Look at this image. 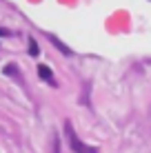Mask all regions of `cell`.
Here are the masks:
<instances>
[{"mask_svg":"<svg viewBox=\"0 0 151 153\" xmlns=\"http://www.w3.org/2000/svg\"><path fill=\"white\" fill-rule=\"evenodd\" d=\"M65 135H67V142H69V149L71 151H76V153H98L96 146H87V144H82V142H80V138L76 135L71 122H65Z\"/></svg>","mask_w":151,"mask_h":153,"instance_id":"obj_1","label":"cell"},{"mask_svg":"<svg viewBox=\"0 0 151 153\" xmlns=\"http://www.w3.org/2000/svg\"><path fill=\"white\" fill-rule=\"evenodd\" d=\"M47 38L51 40V45H54L56 49L60 51V53H65V56H71V49H69V47H67V45H65V42H62L60 38H56L54 33H47Z\"/></svg>","mask_w":151,"mask_h":153,"instance_id":"obj_2","label":"cell"},{"mask_svg":"<svg viewBox=\"0 0 151 153\" xmlns=\"http://www.w3.org/2000/svg\"><path fill=\"white\" fill-rule=\"evenodd\" d=\"M38 76L42 78V80H47V82H54V73H51V69L47 65H40L38 67Z\"/></svg>","mask_w":151,"mask_h":153,"instance_id":"obj_3","label":"cell"},{"mask_svg":"<svg viewBox=\"0 0 151 153\" xmlns=\"http://www.w3.org/2000/svg\"><path fill=\"white\" fill-rule=\"evenodd\" d=\"M38 51H40V49H38V42L31 38V40H29V53H31V56H38Z\"/></svg>","mask_w":151,"mask_h":153,"instance_id":"obj_4","label":"cell"},{"mask_svg":"<svg viewBox=\"0 0 151 153\" xmlns=\"http://www.w3.org/2000/svg\"><path fill=\"white\" fill-rule=\"evenodd\" d=\"M4 73H7V76H16V78H18V76H20V71H18V69H16V67H13V65H9V67H4Z\"/></svg>","mask_w":151,"mask_h":153,"instance_id":"obj_5","label":"cell"}]
</instances>
